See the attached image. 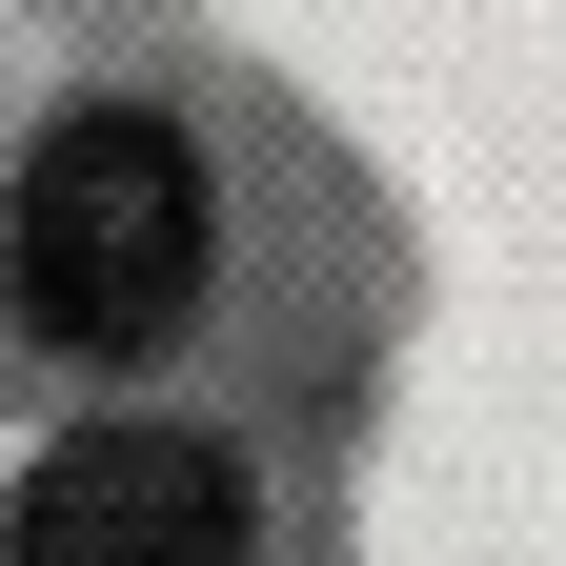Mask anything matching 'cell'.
Listing matches in <instances>:
<instances>
[{"label":"cell","mask_w":566,"mask_h":566,"mask_svg":"<svg viewBox=\"0 0 566 566\" xmlns=\"http://www.w3.org/2000/svg\"><path fill=\"white\" fill-rule=\"evenodd\" d=\"M243 283V182L202 102H61L0 182V304H21L61 365H182Z\"/></svg>","instance_id":"cell-1"},{"label":"cell","mask_w":566,"mask_h":566,"mask_svg":"<svg viewBox=\"0 0 566 566\" xmlns=\"http://www.w3.org/2000/svg\"><path fill=\"white\" fill-rule=\"evenodd\" d=\"M0 566H283V506L263 465L223 446V424H61V446L21 465V506H0Z\"/></svg>","instance_id":"cell-2"}]
</instances>
